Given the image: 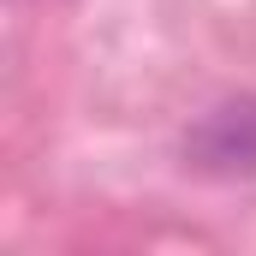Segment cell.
Returning <instances> with one entry per match:
<instances>
[{
    "label": "cell",
    "instance_id": "6da1fadb",
    "mask_svg": "<svg viewBox=\"0 0 256 256\" xmlns=\"http://www.w3.org/2000/svg\"><path fill=\"white\" fill-rule=\"evenodd\" d=\"M185 161L196 173H256V102H220L208 108L185 137Z\"/></svg>",
    "mask_w": 256,
    "mask_h": 256
}]
</instances>
